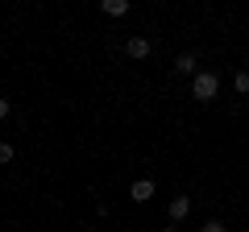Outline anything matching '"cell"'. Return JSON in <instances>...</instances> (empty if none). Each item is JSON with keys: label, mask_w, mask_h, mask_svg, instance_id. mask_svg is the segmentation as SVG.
Returning a JSON list of instances; mask_svg holds the SVG:
<instances>
[{"label": "cell", "mask_w": 249, "mask_h": 232, "mask_svg": "<svg viewBox=\"0 0 249 232\" xmlns=\"http://www.w3.org/2000/svg\"><path fill=\"white\" fill-rule=\"evenodd\" d=\"M175 71H178V75H191V79H196V75H199V63H196V54H191V50H183V54L175 58Z\"/></svg>", "instance_id": "5"}, {"label": "cell", "mask_w": 249, "mask_h": 232, "mask_svg": "<svg viewBox=\"0 0 249 232\" xmlns=\"http://www.w3.org/2000/svg\"><path fill=\"white\" fill-rule=\"evenodd\" d=\"M124 50H129V58L145 63V58L154 54V42H150V37H142V33H137V37H129V42H124Z\"/></svg>", "instance_id": "2"}, {"label": "cell", "mask_w": 249, "mask_h": 232, "mask_svg": "<svg viewBox=\"0 0 249 232\" xmlns=\"http://www.w3.org/2000/svg\"><path fill=\"white\" fill-rule=\"evenodd\" d=\"M166 212H170V224H175V228H178V224H183L187 215H191V199H187V195L170 199V207H166Z\"/></svg>", "instance_id": "3"}, {"label": "cell", "mask_w": 249, "mask_h": 232, "mask_svg": "<svg viewBox=\"0 0 249 232\" xmlns=\"http://www.w3.org/2000/svg\"><path fill=\"white\" fill-rule=\"evenodd\" d=\"M13 158H17V149H13V145L9 141H0V166H9V162Z\"/></svg>", "instance_id": "8"}, {"label": "cell", "mask_w": 249, "mask_h": 232, "mask_svg": "<svg viewBox=\"0 0 249 232\" xmlns=\"http://www.w3.org/2000/svg\"><path fill=\"white\" fill-rule=\"evenodd\" d=\"M154 179H137L133 187H129V199H137V203H145V199H154Z\"/></svg>", "instance_id": "4"}, {"label": "cell", "mask_w": 249, "mask_h": 232, "mask_svg": "<svg viewBox=\"0 0 249 232\" xmlns=\"http://www.w3.org/2000/svg\"><path fill=\"white\" fill-rule=\"evenodd\" d=\"M162 232H178V228H175V224H170V228H162Z\"/></svg>", "instance_id": "11"}, {"label": "cell", "mask_w": 249, "mask_h": 232, "mask_svg": "<svg viewBox=\"0 0 249 232\" xmlns=\"http://www.w3.org/2000/svg\"><path fill=\"white\" fill-rule=\"evenodd\" d=\"M216 91H220V79H216L212 71H199L196 79H191V96L204 99V104H208V99H216Z\"/></svg>", "instance_id": "1"}, {"label": "cell", "mask_w": 249, "mask_h": 232, "mask_svg": "<svg viewBox=\"0 0 249 232\" xmlns=\"http://www.w3.org/2000/svg\"><path fill=\"white\" fill-rule=\"evenodd\" d=\"M199 232H229V228H224L220 220H208V224H204V228H199Z\"/></svg>", "instance_id": "9"}, {"label": "cell", "mask_w": 249, "mask_h": 232, "mask_svg": "<svg viewBox=\"0 0 249 232\" xmlns=\"http://www.w3.org/2000/svg\"><path fill=\"white\" fill-rule=\"evenodd\" d=\"M232 87H237V96H249V71H237V79H232Z\"/></svg>", "instance_id": "7"}, {"label": "cell", "mask_w": 249, "mask_h": 232, "mask_svg": "<svg viewBox=\"0 0 249 232\" xmlns=\"http://www.w3.org/2000/svg\"><path fill=\"white\" fill-rule=\"evenodd\" d=\"M4 116H9V99H0V120H4Z\"/></svg>", "instance_id": "10"}, {"label": "cell", "mask_w": 249, "mask_h": 232, "mask_svg": "<svg viewBox=\"0 0 249 232\" xmlns=\"http://www.w3.org/2000/svg\"><path fill=\"white\" fill-rule=\"evenodd\" d=\"M100 13L104 17H124L129 13V0H100Z\"/></svg>", "instance_id": "6"}]
</instances>
